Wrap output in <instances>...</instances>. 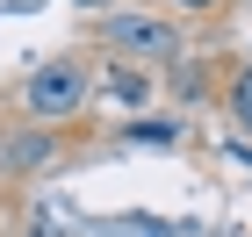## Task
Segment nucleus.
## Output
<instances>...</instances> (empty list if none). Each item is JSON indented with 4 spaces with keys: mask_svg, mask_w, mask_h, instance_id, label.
<instances>
[{
    "mask_svg": "<svg viewBox=\"0 0 252 237\" xmlns=\"http://www.w3.org/2000/svg\"><path fill=\"white\" fill-rule=\"evenodd\" d=\"M87 101H94V79H87L79 58H51V65H36V72L22 79V108L36 122H72Z\"/></svg>",
    "mask_w": 252,
    "mask_h": 237,
    "instance_id": "1",
    "label": "nucleus"
},
{
    "mask_svg": "<svg viewBox=\"0 0 252 237\" xmlns=\"http://www.w3.org/2000/svg\"><path fill=\"white\" fill-rule=\"evenodd\" d=\"M101 43L123 51L130 65H152V72L180 58V29L166 15H101Z\"/></svg>",
    "mask_w": 252,
    "mask_h": 237,
    "instance_id": "2",
    "label": "nucleus"
},
{
    "mask_svg": "<svg viewBox=\"0 0 252 237\" xmlns=\"http://www.w3.org/2000/svg\"><path fill=\"white\" fill-rule=\"evenodd\" d=\"M58 158V137H51V122H29V130H15V137L0 144V173L22 180V173H36V165H51Z\"/></svg>",
    "mask_w": 252,
    "mask_h": 237,
    "instance_id": "3",
    "label": "nucleus"
},
{
    "mask_svg": "<svg viewBox=\"0 0 252 237\" xmlns=\"http://www.w3.org/2000/svg\"><path fill=\"white\" fill-rule=\"evenodd\" d=\"M101 94L108 101H123V108H144V101H152V65H108V72H101Z\"/></svg>",
    "mask_w": 252,
    "mask_h": 237,
    "instance_id": "4",
    "label": "nucleus"
},
{
    "mask_svg": "<svg viewBox=\"0 0 252 237\" xmlns=\"http://www.w3.org/2000/svg\"><path fill=\"white\" fill-rule=\"evenodd\" d=\"M231 122L252 137V65H238V72H231Z\"/></svg>",
    "mask_w": 252,
    "mask_h": 237,
    "instance_id": "5",
    "label": "nucleus"
},
{
    "mask_svg": "<svg viewBox=\"0 0 252 237\" xmlns=\"http://www.w3.org/2000/svg\"><path fill=\"white\" fill-rule=\"evenodd\" d=\"M173 137H180V122H130V144H158L166 151Z\"/></svg>",
    "mask_w": 252,
    "mask_h": 237,
    "instance_id": "6",
    "label": "nucleus"
},
{
    "mask_svg": "<svg viewBox=\"0 0 252 237\" xmlns=\"http://www.w3.org/2000/svg\"><path fill=\"white\" fill-rule=\"evenodd\" d=\"M180 7H223V0H180Z\"/></svg>",
    "mask_w": 252,
    "mask_h": 237,
    "instance_id": "7",
    "label": "nucleus"
},
{
    "mask_svg": "<svg viewBox=\"0 0 252 237\" xmlns=\"http://www.w3.org/2000/svg\"><path fill=\"white\" fill-rule=\"evenodd\" d=\"M72 7H108V0H72Z\"/></svg>",
    "mask_w": 252,
    "mask_h": 237,
    "instance_id": "8",
    "label": "nucleus"
}]
</instances>
